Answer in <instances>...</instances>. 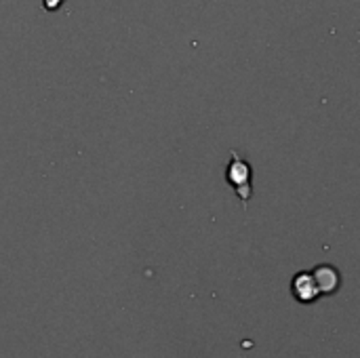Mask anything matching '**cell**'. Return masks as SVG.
<instances>
[{
	"label": "cell",
	"instance_id": "cell-3",
	"mask_svg": "<svg viewBox=\"0 0 360 358\" xmlns=\"http://www.w3.org/2000/svg\"><path fill=\"white\" fill-rule=\"evenodd\" d=\"M312 279H314V283H316L321 295H331V293H335V291L340 289V283H342L340 272H338L333 266H329V264L316 266V268L312 270Z\"/></svg>",
	"mask_w": 360,
	"mask_h": 358
},
{
	"label": "cell",
	"instance_id": "cell-1",
	"mask_svg": "<svg viewBox=\"0 0 360 358\" xmlns=\"http://www.w3.org/2000/svg\"><path fill=\"white\" fill-rule=\"evenodd\" d=\"M224 179L234 190V194L238 196L243 207H247L249 200L253 198V167L236 150H230V160L226 165Z\"/></svg>",
	"mask_w": 360,
	"mask_h": 358
},
{
	"label": "cell",
	"instance_id": "cell-2",
	"mask_svg": "<svg viewBox=\"0 0 360 358\" xmlns=\"http://www.w3.org/2000/svg\"><path fill=\"white\" fill-rule=\"evenodd\" d=\"M291 293L293 298L300 302V304H312L321 298L319 293V287L312 279V272H300L293 276V283H291Z\"/></svg>",
	"mask_w": 360,
	"mask_h": 358
}]
</instances>
